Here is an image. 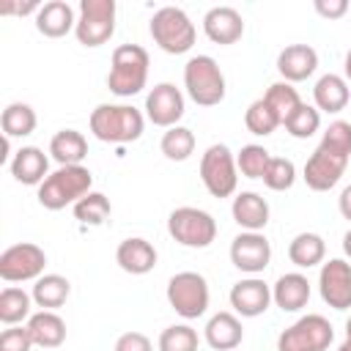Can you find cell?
<instances>
[{"label":"cell","instance_id":"9c48e42d","mask_svg":"<svg viewBox=\"0 0 351 351\" xmlns=\"http://www.w3.org/2000/svg\"><path fill=\"white\" fill-rule=\"evenodd\" d=\"M115 33V0H80L74 36L82 47H101Z\"/></svg>","mask_w":351,"mask_h":351},{"label":"cell","instance_id":"5bb4252c","mask_svg":"<svg viewBox=\"0 0 351 351\" xmlns=\"http://www.w3.org/2000/svg\"><path fill=\"white\" fill-rule=\"evenodd\" d=\"M230 261L239 271L261 274L271 261V244L263 233L244 230L230 241Z\"/></svg>","mask_w":351,"mask_h":351},{"label":"cell","instance_id":"d6a6232c","mask_svg":"<svg viewBox=\"0 0 351 351\" xmlns=\"http://www.w3.org/2000/svg\"><path fill=\"white\" fill-rule=\"evenodd\" d=\"M263 99L274 107V112L280 115V123H285V121L296 112V107L302 104L299 90H296L291 82H285V80H280V82L269 85V90H266V96H263Z\"/></svg>","mask_w":351,"mask_h":351},{"label":"cell","instance_id":"bcb514c9","mask_svg":"<svg viewBox=\"0 0 351 351\" xmlns=\"http://www.w3.org/2000/svg\"><path fill=\"white\" fill-rule=\"evenodd\" d=\"M343 252H346V255L351 258V230H348V233L343 236Z\"/></svg>","mask_w":351,"mask_h":351},{"label":"cell","instance_id":"3957f363","mask_svg":"<svg viewBox=\"0 0 351 351\" xmlns=\"http://www.w3.org/2000/svg\"><path fill=\"white\" fill-rule=\"evenodd\" d=\"M148 52L140 44H121L112 49L110 60V74H107V88L115 96H134L145 88L148 82Z\"/></svg>","mask_w":351,"mask_h":351},{"label":"cell","instance_id":"e575fe53","mask_svg":"<svg viewBox=\"0 0 351 351\" xmlns=\"http://www.w3.org/2000/svg\"><path fill=\"white\" fill-rule=\"evenodd\" d=\"M110 214H112V206L101 192H88L74 203V217L82 225H104Z\"/></svg>","mask_w":351,"mask_h":351},{"label":"cell","instance_id":"7c38bea8","mask_svg":"<svg viewBox=\"0 0 351 351\" xmlns=\"http://www.w3.org/2000/svg\"><path fill=\"white\" fill-rule=\"evenodd\" d=\"M44 266H47V255L33 241H19L0 252V277L5 282L38 280L44 274Z\"/></svg>","mask_w":351,"mask_h":351},{"label":"cell","instance_id":"e0dca14e","mask_svg":"<svg viewBox=\"0 0 351 351\" xmlns=\"http://www.w3.org/2000/svg\"><path fill=\"white\" fill-rule=\"evenodd\" d=\"M203 30L214 44H236L244 36V19L233 5H214L203 16Z\"/></svg>","mask_w":351,"mask_h":351},{"label":"cell","instance_id":"ac0fdd59","mask_svg":"<svg viewBox=\"0 0 351 351\" xmlns=\"http://www.w3.org/2000/svg\"><path fill=\"white\" fill-rule=\"evenodd\" d=\"M318 69V52L310 44H288L277 55V71L285 82H302Z\"/></svg>","mask_w":351,"mask_h":351},{"label":"cell","instance_id":"52a82bcc","mask_svg":"<svg viewBox=\"0 0 351 351\" xmlns=\"http://www.w3.org/2000/svg\"><path fill=\"white\" fill-rule=\"evenodd\" d=\"M167 233L181 244L192 250H203L217 239V219L195 206H181L170 211L167 217Z\"/></svg>","mask_w":351,"mask_h":351},{"label":"cell","instance_id":"44dd1931","mask_svg":"<svg viewBox=\"0 0 351 351\" xmlns=\"http://www.w3.org/2000/svg\"><path fill=\"white\" fill-rule=\"evenodd\" d=\"M77 27V16H74V8L66 3V0H49V3H41L38 14H36V30L47 38H60L66 36L69 30Z\"/></svg>","mask_w":351,"mask_h":351},{"label":"cell","instance_id":"d590c367","mask_svg":"<svg viewBox=\"0 0 351 351\" xmlns=\"http://www.w3.org/2000/svg\"><path fill=\"white\" fill-rule=\"evenodd\" d=\"M200 337L189 324H173L159 335V351H197Z\"/></svg>","mask_w":351,"mask_h":351},{"label":"cell","instance_id":"4316f807","mask_svg":"<svg viewBox=\"0 0 351 351\" xmlns=\"http://www.w3.org/2000/svg\"><path fill=\"white\" fill-rule=\"evenodd\" d=\"M49 154L52 159L66 167V165H80L88 156V140L82 137V132L77 129H60L52 134L49 140Z\"/></svg>","mask_w":351,"mask_h":351},{"label":"cell","instance_id":"7a4b0ae2","mask_svg":"<svg viewBox=\"0 0 351 351\" xmlns=\"http://www.w3.org/2000/svg\"><path fill=\"white\" fill-rule=\"evenodd\" d=\"M145 129V118L129 104H99L90 112V132L101 143H134Z\"/></svg>","mask_w":351,"mask_h":351},{"label":"cell","instance_id":"9a60e30c","mask_svg":"<svg viewBox=\"0 0 351 351\" xmlns=\"http://www.w3.org/2000/svg\"><path fill=\"white\" fill-rule=\"evenodd\" d=\"M145 115L154 126H178L184 115V93L173 82H159L145 96Z\"/></svg>","mask_w":351,"mask_h":351},{"label":"cell","instance_id":"4fadbf2b","mask_svg":"<svg viewBox=\"0 0 351 351\" xmlns=\"http://www.w3.org/2000/svg\"><path fill=\"white\" fill-rule=\"evenodd\" d=\"M318 291L332 310H348L351 307V263L343 258H329L318 271Z\"/></svg>","mask_w":351,"mask_h":351},{"label":"cell","instance_id":"8fae6325","mask_svg":"<svg viewBox=\"0 0 351 351\" xmlns=\"http://www.w3.org/2000/svg\"><path fill=\"white\" fill-rule=\"evenodd\" d=\"M167 302L181 318H186V321L200 318L208 310V282H206V277L197 274V271L173 274L170 282H167Z\"/></svg>","mask_w":351,"mask_h":351},{"label":"cell","instance_id":"83f0119b","mask_svg":"<svg viewBox=\"0 0 351 351\" xmlns=\"http://www.w3.org/2000/svg\"><path fill=\"white\" fill-rule=\"evenodd\" d=\"M324 255H326L324 239H321L318 233H310V230L296 233V236L291 239V244H288V258H291V263L299 266V269L318 266V263L324 261Z\"/></svg>","mask_w":351,"mask_h":351},{"label":"cell","instance_id":"f546056e","mask_svg":"<svg viewBox=\"0 0 351 351\" xmlns=\"http://www.w3.org/2000/svg\"><path fill=\"white\" fill-rule=\"evenodd\" d=\"M36 110L25 101H11L3 115H0V126H3V137H27L36 129Z\"/></svg>","mask_w":351,"mask_h":351},{"label":"cell","instance_id":"d6986e66","mask_svg":"<svg viewBox=\"0 0 351 351\" xmlns=\"http://www.w3.org/2000/svg\"><path fill=\"white\" fill-rule=\"evenodd\" d=\"M8 167H11V176L19 181V184H27V186H41L44 184V178L49 176V159H47V154L41 151V148H36V145H22L16 154H14V159L8 162Z\"/></svg>","mask_w":351,"mask_h":351},{"label":"cell","instance_id":"277c9868","mask_svg":"<svg viewBox=\"0 0 351 351\" xmlns=\"http://www.w3.org/2000/svg\"><path fill=\"white\" fill-rule=\"evenodd\" d=\"M90 184H93V176H90V170L85 165L58 167L38 186V203L47 211H60L69 203H77L80 197H85L90 192Z\"/></svg>","mask_w":351,"mask_h":351},{"label":"cell","instance_id":"836d02e7","mask_svg":"<svg viewBox=\"0 0 351 351\" xmlns=\"http://www.w3.org/2000/svg\"><path fill=\"white\" fill-rule=\"evenodd\" d=\"M244 123H247V129H250L252 134L266 137V134H271V132L280 126V115L274 112V107H271L266 99H255V101L247 107V112H244Z\"/></svg>","mask_w":351,"mask_h":351},{"label":"cell","instance_id":"603a6c76","mask_svg":"<svg viewBox=\"0 0 351 351\" xmlns=\"http://www.w3.org/2000/svg\"><path fill=\"white\" fill-rule=\"evenodd\" d=\"M203 335H206V343L214 351H233L244 340L241 321L233 313H217V315H211L208 324H206V329H203Z\"/></svg>","mask_w":351,"mask_h":351},{"label":"cell","instance_id":"f1b7e54d","mask_svg":"<svg viewBox=\"0 0 351 351\" xmlns=\"http://www.w3.org/2000/svg\"><path fill=\"white\" fill-rule=\"evenodd\" d=\"M71 293V282L63 277V274H41L30 291L33 302L41 307V310H55L60 304H66Z\"/></svg>","mask_w":351,"mask_h":351},{"label":"cell","instance_id":"b9f144b4","mask_svg":"<svg viewBox=\"0 0 351 351\" xmlns=\"http://www.w3.org/2000/svg\"><path fill=\"white\" fill-rule=\"evenodd\" d=\"M313 8L324 16V19H340L348 11V0H315Z\"/></svg>","mask_w":351,"mask_h":351},{"label":"cell","instance_id":"2e32d148","mask_svg":"<svg viewBox=\"0 0 351 351\" xmlns=\"http://www.w3.org/2000/svg\"><path fill=\"white\" fill-rule=\"evenodd\" d=\"M269 302H271V288L258 280V277H247V280H239L233 288H230V307L244 315V318H258L269 310Z\"/></svg>","mask_w":351,"mask_h":351},{"label":"cell","instance_id":"7bdbcfd3","mask_svg":"<svg viewBox=\"0 0 351 351\" xmlns=\"http://www.w3.org/2000/svg\"><path fill=\"white\" fill-rule=\"evenodd\" d=\"M38 8H41V5L33 3V0H30V3H3V5H0V14H22V16H25V14H33V11L38 14Z\"/></svg>","mask_w":351,"mask_h":351},{"label":"cell","instance_id":"8992f818","mask_svg":"<svg viewBox=\"0 0 351 351\" xmlns=\"http://www.w3.org/2000/svg\"><path fill=\"white\" fill-rule=\"evenodd\" d=\"M184 88L200 107H214L225 99V77L211 55H195L184 66Z\"/></svg>","mask_w":351,"mask_h":351},{"label":"cell","instance_id":"6da1fadb","mask_svg":"<svg viewBox=\"0 0 351 351\" xmlns=\"http://www.w3.org/2000/svg\"><path fill=\"white\" fill-rule=\"evenodd\" d=\"M348 156H351V123L332 121L329 129L324 132L321 143L304 162V184L313 192L332 189L340 181V176L346 173Z\"/></svg>","mask_w":351,"mask_h":351},{"label":"cell","instance_id":"484cf974","mask_svg":"<svg viewBox=\"0 0 351 351\" xmlns=\"http://www.w3.org/2000/svg\"><path fill=\"white\" fill-rule=\"evenodd\" d=\"M313 99H315V110L340 112V110H346V104L351 99V90H348V82L340 74H324L313 88Z\"/></svg>","mask_w":351,"mask_h":351},{"label":"cell","instance_id":"7dc6e473","mask_svg":"<svg viewBox=\"0 0 351 351\" xmlns=\"http://www.w3.org/2000/svg\"><path fill=\"white\" fill-rule=\"evenodd\" d=\"M337 351H351V340H348V337H346V343H343V346H340V348H337Z\"/></svg>","mask_w":351,"mask_h":351},{"label":"cell","instance_id":"f6af8a7d","mask_svg":"<svg viewBox=\"0 0 351 351\" xmlns=\"http://www.w3.org/2000/svg\"><path fill=\"white\" fill-rule=\"evenodd\" d=\"M343 71H346V82H351V49L346 52V63H343Z\"/></svg>","mask_w":351,"mask_h":351},{"label":"cell","instance_id":"30bf717a","mask_svg":"<svg viewBox=\"0 0 351 351\" xmlns=\"http://www.w3.org/2000/svg\"><path fill=\"white\" fill-rule=\"evenodd\" d=\"M236 159L228 145L214 143L200 156V181L208 189L211 197H230L236 192L239 176H236Z\"/></svg>","mask_w":351,"mask_h":351},{"label":"cell","instance_id":"cb8c5ba5","mask_svg":"<svg viewBox=\"0 0 351 351\" xmlns=\"http://www.w3.org/2000/svg\"><path fill=\"white\" fill-rule=\"evenodd\" d=\"M230 214H233V219H236L239 228L261 233L266 228V222H269V203L258 192H239L233 197Z\"/></svg>","mask_w":351,"mask_h":351},{"label":"cell","instance_id":"c3c4849f","mask_svg":"<svg viewBox=\"0 0 351 351\" xmlns=\"http://www.w3.org/2000/svg\"><path fill=\"white\" fill-rule=\"evenodd\" d=\"M346 337H348V340H351V318H348V321H346Z\"/></svg>","mask_w":351,"mask_h":351},{"label":"cell","instance_id":"ba28073f","mask_svg":"<svg viewBox=\"0 0 351 351\" xmlns=\"http://www.w3.org/2000/svg\"><path fill=\"white\" fill-rule=\"evenodd\" d=\"M332 340H335L332 324L324 315L310 313L280 332L277 351H326Z\"/></svg>","mask_w":351,"mask_h":351},{"label":"cell","instance_id":"74e56055","mask_svg":"<svg viewBox=\"0 0 351 351\" xmlns=\"http://www.w3.org/2000/svg\"><path fill=\"white\" fill-rule=\"evenodd\" d=\"M269 162H271V154H269L263 145H255V143L244 145V148L239 151V156H236V167H239L241 176H247V178H263Z\"/></svg>","mask_w":351,"mask_h":351},{"label":"cell","instance_id":"ffe728a7","mask_svg":"<svg viewBox=\"0 0 351 351\" xmlns=\"http://www.w3.org/2000/svg\"><path fill=\"white\" fill-rule=\"evenodd\" d=\"M115 263L126 271V274H148L154 266H156V250L151 241L140 239V236H132V239H123L115 250Z\"/></svg>","mask_w":351,"mask_h":351},{"label":"cell","instance_id":"5b68a950","mask_svg":"<svg viewBox=\"0 0 351 351\" xmlns=\"http://www.w3.org/2000/svg\"><path fill=\"white\" fill-rule=\"evenodd\" d=\"M151 38L159 44V49H165L167 55H184L192 49L195 44V22L186 16V11H181L178 5H165L151 16Z\"/></svg>","mask_w":351,"mask_h":351},{"label":"cell","instance_id":"ee69618b","mask_svg":"<svg viewBox=\"0 0 351 351\" xmlns=\"http://www.w3.org/2000/svg\"><path fill=\"white\" fill-rule=\"evenodd\" d=\"M337 208H340V214H343V217L351 222V184H348V186L340 192V197H337Z\"/></svg>","mask_w":351,"mask_h":351},{"label":"cell","instance_id":"ab89813d","mask_svg":"<svg viewBox=\"0 0 351 351\" xmlns=\"http://www.w3.org/2000/svg\"><path fill=\"white\" fill-rule=\"evenodd\" d=\"M36 343L27 326H8L0 335V351H30Z\"/></svg>","mask_w":351,"mask_h":351},{"label":"cell","instance_id":"60d3db41","mask_svg":"<svg viewBox=\"0 0 351 351\" xmlns=\"http://www.w3.org/2000/svg\"><path fill=\"white\" fill-rule=\"evenodd\" d=\"M112 351H154V346H151V340L143 332H123L115 340Z\"/></svg>","mask_w":351,"mask_h":351},{"label":"cell","instance_id":"7402d4cb","mask_svg":"<svg viewBox=\"0 0 351 351\" xmlns=\"http://www.w3.org/2000/svg\"><path fill=\"white\" fill-rule=\"evenodd\" d=\"M271 302L282 310V313H296L310 302V282L304 274L299 271H288L282 274L274 285H271Z\"/></svg>","mask_w":351,"mask_h":351},{"label":"cell","instance_id":"f35d334b","mask_svg":"<svg viewBox=\"0 0 351 351\" xmlns=\"http://www.w3.org/2000/svg\"><path fill=\"white\" fill-rule=\"evenodd\" d=\"M293 181H296L293 162L285 159V156H271V162H269V167L263 173V184L269 189H274V192H285V189L293 186Z\"/></svg>","mask_w":351,"mask_h":351},{"label":"cell","instance_id":"d4e9b609","mask_svg":"<svg viewBox=\"0 0 351 351\" xmlns=\"http://www.w3.org/2000/svg\"><path fill=\"white\" fill-rule=\"evenodd\" d=\"M27 329H30L33 343L38 348H44V351H52V348L63 346V340H66V321L55 310L33 313L27 318Z\"/></svg>","mask_w":351,"mask_h":351},{"label":"cell","instance_id":"1f68e13d","mask_svg":"<svg viewBox=\"0 0 351 351\" xmlns=\"http://www.w3.org/2000/svg\"><path fill=\"white\" fill-rule=\"evenodd\" d=\"M162 154L170 159V162H184L192 156L195 151V134L192 129L186 126H170L165 134H162V143H159Z\"/></svg>","mask_w":351,"mask_h":351},{"label":"cell","instance_id":"4dcf8cb0","mask_svg":"<svg viewBox=\"0 0 351 351\" xmlns=\"http://www.w3.org/2000/svg\"><path fill=\"white\" fill-rule=\"evenodd\" d=\"M30 302H33V296L25 293L22 288H14V285L3 288L0 291V321L5 326H16L19 321L30 318L33 315L30 313Z\"/></svg>","mask_w":351,"mask_h":351},{"label":"cell","instance_id":"8d00e7d4","mask_svg":"<svg viewBox=\"0 0 351 351\" xmlns=\"http://www.w3.org/2000/svg\"><path fill=\"white\" fill-rule=\"evenodd\" d=\"M282 126L288 129L291 137L307 140V137H313V134L318 132V126H321V112H318L315 107H310V104L302 101V104L296 107V112H293Z\"/></svg>","mask_w":351,"mask_h":351}]
</instances>
